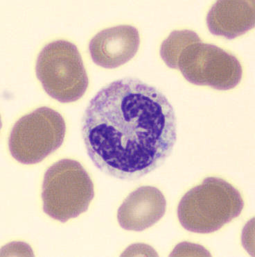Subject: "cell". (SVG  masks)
<instances>
[{"label": "cell", "instance_id": "6da1fadb", "mask_svg": "<svg viewBox=\"0 0 255 257\" xmlns=\"http://www.w3.org/2000/svg\"><path fill=\"white\" fill-rule=\"evenodd\" d=\"M82 136L99 170L119 180H137L160 167L172 153L175 111L155 87L125 78L105 86L90 101Z\"/></svg>", "mask_w": 255, "mask_h": 257}, {"label": "cell", "instance_id": "7a4b0ae2", "mask_svg": "<svg viewBox=\"0 0 255 257\" xmlns=\"http://www.w3.org/2000/svg\"><path fill=\"white\" fill-rule=\"evenodd\" d=\"M244 207L240 192L218 177H207L182 197L179 221L186 230L209 233L239 216Z\"/></svg>", "mask_w": 255, "mask_h": 257}, {"label": "cell", "instance_id": "3957f363", "mask_svg": "<svg viewBox=\"0 0 255 257\" xmlns=\"http://www.w3.org/2000/svg\"><path fill=\"white\" fill-rule=\"evenodd\" d=\"M95 197L89 174L77 161L62 159L48 168L42 187L43 211L66 222L86 212Z\"/></svg>", "mask_w": 255, "mask_h": 257}, {"label": "cell", "instance_id": "277c9868", "mask_svg": "<svg viewBox=\"0 0 255 257\" xmlns=\"http://www.w3.org/2000/svg\"><path fill=\"white\" fill-rule=\"evenodd\" d=\"M36 72L45 92L61 103L79 100L89 84L80 52L64 40L45 45L37 58Z\"/></svg>", "mask_w": 255, "mask_h": 257}, {"label": "cell", "instance_id": "5b68a950", "mask_svg": "<svg viewBox=\"0 0 255 257\" xmlns=\"http://www.w3.org/2000/svg\"><path fill=\"white\" fill-rule=\"evenodd\" d=\"M66 132V122L59 112L46 106L37 108L14 124L9 151L21 164H39L61 148Z\"/></svg>", "mask_w": 255, "mask_h": 257}, {"label": "cell", "instance_id": "8992f818", "mask_svg": "<svg viewBox=\"0 0 255 257\" xmlns=\"http://www.w3.org/2000/svg\"><path fill=\"white\" fill-rule=\"evenodd\" d=\"M178 70L191 84L218 90L232 89L243 76L241 65L233 54L202 42L184 49L179 57Z\"/></svg>", "mask_w": 255, "mask_h": 257}, {"label": "cell", "instance_id": "52a82bcc", "mask_svg": "<svg viewBox=\"0 0 255 257\" xmlns=\"http://www.w3.org/2000/svg\"><path fill=\"white\" fill-rule=\"evenodd\" d=\"M140 45L139 31L131 25H119L101 31L90 41L92 61L106 69L118 68L131 60Z\"/></svg>", "mask_w": 255, "mask_h": 257}, {"label": "cell", "instance_id": "ba28073f", "mask_svg": "<svg viewBox=\"0 0 255 257\" xmlns=\"http://www.w3.org/2000/svg\"><path fill=\"white\" fill-rule=\"evenodd\" d=\"M166 209V199L160 190L141 186L125 199L119 208L117 220L125 230L142 231L160 221Z\"/></svg>", "mask_w": 255, "mask_h": 257}, {"label": "cell", "instance_id": "9c48e42d", "mask_svg": "<svg viewBox=\"0 0 255 257\" xmlns=\"http://www.w3.org/2000/svg\"><path fill=\"white\" fill-rule=\"evenodd\" d=\"M254 1H218L207 16V25L213 35L231 40L254 28Z\"/></svg>", "mask_w": 255, "mask_h": 257}, {"label": "cell", "instance_id": "30bf717a", "mask_svg": "<svg viewBox=\"0 0 255 257\" xmlns=\"http://www.w3.org/2000/svg\"><path fill=\"white\" fill-rule=\"evenodd\" d=\"M200 42L202 40L193 31H173L161 45L160 57L170 68L178 69L179 57L184 49L193 43Z\"/></svg>", "mask_w": 255, "mask_h": 257}]
</instances>
